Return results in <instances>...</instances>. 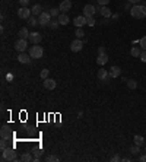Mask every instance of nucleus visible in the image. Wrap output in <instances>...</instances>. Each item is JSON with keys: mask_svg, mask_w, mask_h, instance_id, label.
<instances>
[{"mask_svg": "<svg viewBox=\"0 0 146 162\" xmlns=\"http://www.w3.org/2000/svg\"><path fill=\"white\" fill-rule=\"evenodd\" d=\"M130 15L136 19H143L146 18V6L143 5H133L130 9Z\"/></svg>", "mask_w": 146, "mask_h": 162, "instance_id": "nucleus-1", "label": "nucleus"}, {"mask_svg": "<svg viewBox=\"0 0 146 162\" xmlns=\"http://www.w3.org/2000/svg\"><path fill=\"white\" fill-rule=\"evenodd\" d=\"M2 161H19L18 156H16V152L13 147H6L2 150Z\"/></svg>", "mask_w": 146, "mask_h": 162, "instance_id": "nucleus-2", "label": "nucleus"}, {"mask_svg": "<svg viewBox=\"0 0 146 162\" xmlns=\"http://www.w3.org/2000/svg\"><path fill=\"white\" fill-rule=\"evenodd\" d=\"M29 56H31L32 59H41V57L44 56V50H43V47H40L38 44H35L34 47L29 48Z\"/></svg>", "mask_w": 146, "mask_h": 162, "instance_id": "nucleus-3", "label": "nucleus"}, {"mask_svg": "<svg viewBox=\"0 0 146 162\" xmlns=\"http://www.w3.org/2000/svg\"><path fill=\"white\" fill-rule=\"evenodd\" d=\"M27 48H28V40L19 38V40L15 43V50H16L18 53H25Z\"/></svg>", "mask_w": 146, "mask_h": 162, "instance_id": "nucleus-4", "label": "nucleus"}, {"mask_svg": "<svg viewBox=\"0 0 146 162\" xmlns=\"http://www.w3.org/2000/svg\"><path fill=\"white\" fill-rule=\"evenodd\" d=\"M98 79L101 80V82H104V83H108L110 80H111V76H110V72L108 70H105L104 67H101L99 70H98Z\"/></svg>", "mask_w": 146, "mask_h": 162, "instance_id": "nucleus-5", "label": "nucleus"}, {"mask_svg": "<svg viewBox=\"0 0 146 162\" xmlns=\"http://www.w3.org/2000/svg\"><path fill=\"white\" fill-rule=\"evenodd\" d=\"M51 21V15L50 12H43L40 16H38V24L41 27H48V22Z\"/></svg>", "mask_w": 146, "mask_h": 162, "instance_id": "nucleus-6", "label": "nucleus"}, {"mask_svg": "<svg viewBox=\"0 0 146 162\" xmlns=\"http://www.w3.org/2000/svg\"><path fill=\"white\" fill-rule=\"evenodd\" d=\"M31 15H32V12H31V9H28V8H25V6H22L19 10H18V16L21 18V19H29L31 18Z\"/></svg>", "mask_w": 146, "mask_h": 162, "instance_id": "nucleus-7", "label": "nucleus"}, {"mask_svg": "<svg viewBox=\"0 0 146 162\" xmlns=\"http://www.w3.org/2000/svg\"><path fill=\"white\" fill-rule=\"evenodd\" d=\"M82 48H83V43L80 41V38H76V40L72 41V44H70V50H72L73 53H79Z\"/></svg>", "mask_w": 146, "mask_h": 162, "instance_id": "nucleus-8", "label": "nucleus"}, {"mask_svg": "<svg viewBox=\"0 0 146 162\" xmlns=\"http://www.w3.org/2000/svg\"><path fill=\"white\" fill-rule=\"evenodd\" d=\"M95 13H96V8H95L94 5H86V6L83 8V16L91 18V16H94Z\"/></svg>", "mask_w": 146, "mask_h": 162, "instance_id": "nucleus-9", "label": "nucleus"}, {"mask_svg": "<svg viewBox=\"0 0 146 162\" xmlns=\"http://www.w3.org/2000/svg\"><path fill=\"white\" fill-rule=\"evenodd\" d=\"M28 40H29V43H32V44L35 45V44H40V43H41V40H43V35H41L40 32H31Z\"/></svg>", "mask_w": 146, "mask_h": 162, "instance_id": "nucleus-10", "label": "nucleus"}, {"mask_svg": "<svg viewBox=\"0 0 146 162\" xmlns=\"http://www.w3.org/2000/svg\"><path fill=\"white\" fill-rule=\"evenodd\" d=\"M56 86H57V82H56L54 79H51V78L44 79V88H45V89L53 91V89H56Z\"/></svg>", "mask_w": 146, "mask_h": 162, "instance_id": "nucleus-11", "label": "nucleus"}, {"mask_svg": "<svg viewBox=\"0 0 146 162\" xmlns=\"http://www.w3.org/2000/svg\"><path fill=\"white\" fill-rule=\"evenodd\" d=\"M60 12L61 13H66V12H69L70 9H72V2L70 0H63V2L60 3Z\"/></svg>", "mask_w": 146, "mask_h": 162, "instance_id": "nucleus-12", "label": "nucleus"}, {"mask_svg": "<svg viewBox=\"0 0 146 162\" xmlns=\"http://www.w3.org/2000/svg\"><path fill=\"white\" fill-rule=\"evenodd\" d=\"M31 56L29 54H27V53H19V56H18V60H19V63H22V64H29L31 63Z\"/></svg>", "mask_w": 146, "mask_h": 162, "instance_id": "nucleus-13", "label": "nucleus"}, {"mask_svg": "<svg viewBox=\"0 0 146 162\" xmlns=\"http://www.w3.org/2000/svg\"><path fill=\"white\" fill-rule=\"evenodd\" d=\"M108 72H110L111 79H115V78H118V76L121 75V69H120L118 66H111V69H110Z\"/></svg>", "mask_w": 146, "mask_h": 162, "instance_id": "nucleus-14", "label": "nucleus"}, {"mask_svg": "<svg viewBox=\"0 0 146 162\" xmlns=\"http://www.w3.org/2000/svg\"><path fill=\"white\" fill-rule=\"evenodd\" d=\"M73 24H75L76 28H82L83 25H86V16H78V18H75Z\"/></svg>", "mask_w": 146, "mask_h": 162, "instance_id": "nucleus-15", "label": "nucleus"}, {"mask_svg": "<svg viewBox=\"0 0 146 162\" xmlns=\"http://www.w3.org/2000/svg\"><path fill=\"white\" fill-rule=\"evenodd\" d=\"M0 136H2V139H6V140L10 139L12 133H10V130H9L8 126H3V127H2V130H0Z\"/></svg>", "mask_w": 146, "mask_h": 162, "instance_id": "nucleus-16", "label": "nucleus"}, {"mask_svg": "<svg viewBox=\"0 0 146 162\" xmlns=\"http://www.w3.org/2000/svg\"><path fill=\"white\" fill-rule=\"evenodd\" d=\"M99 13H101V16H104V18H111L112 16V13H111V10L107 8V6H101V10H99Z\"/></svg>", "mask_w": 146, "mask_h": 162, "instance_id": "nucleus-17", "label": "nucleus"}, {"mask_svg": "<svg viewBox=\"0 0 146 162\" xmlns=\"http://www.w3.org/2000/svg\"><path fill=\"white\" fill-rule=\"evenodd\" d=\"M107 61H108V56H107V54H98V57H96V63H98L99 66L107 64Z\"/></svg>", "mask_w": 146, "mask_h": 162, "instance_id": "nucleus-18", "label": "nucleus"}, {"mask_svg": "<svg viewBox=\"0 0 146 162\" xmlns=\"http://www.w3.org/2000/svg\"><path fill=\"white\" fill-rule=\"evenodd\" d=\"M133 140H134V145H137V146H143L145 142H146V139H145L143 136H140V134H136V136L133 137Z\"/></svg>", "mask_w": 146, "mask_h": 162, "instance_id": "nucleus-19", "label": "nucleus"}, {"mask_svg": "<svg viewBox=\"0 0 146 162\" xmlns=\"http://www.w3.org/2000/svg\"><path fill=\"white\" fill-rule=\"evenodd\" d=\"M31 12H32V16H40V15L43 13V8H41V5H35V6L31 9Z\"/></svg>", "mask_w": 146, "mask_h": 162, "instance_id": "nucleus-20", "label": "nucleus"}, {"mask_svg": "<svg viewBox=\"0 0 146 162\" xmlns=\"http://www.w3.org/2000/svg\"><path fill=\"white\" fill-rule=\"evenodd\" d=\"M57 19H59L60 25H67V24H69V16H67V13H60V16H59Z\"/></svg>", "mask_w": 146, "mask_h": 162, "instance_id": "nucleus-21", "label": "nucleus"}, {"mask_svg": "<svg viewBox=\"0 0 146 162\" xmlns=\"http://www.w3.org/2000/svg\"><path fill=\"white\" fill-rule=\"evenodd\" d=\"M29 31H28V28H21L19 29V38H25V40H28L29 38Z\"/></svg>", "mask_w": 146, "mask_h": 162, "instance_id": "nucleus-22", "label": "nucleus"}, {"mask_svg": "<svg viewBox=\"0 0 146 162\" xmlns=\"http://www.w3.org/2000/svg\"><path fill=\"white\" fill-rule=\"evenodd\" d=\"M21 161L22 162H31V161H34V158H32V155L29 152H25V153L21 155Z\"/></svg>", "mask_w": 146, "mask_h": 162, "instance_id": "nucleus-23", "label": "nucleus"}, {"mask_svg": "<svg viewBox=\"0 0 146 162\" xmlns=\"http://www.w3.org/2000/svg\"><path fill=\"white\" fill-rule=\"evenodd\" d=\"M48 27H50L51 29H57V28L60 27V22H59V19H56V18H54V19H51V21L48 22Z\"/></svg>", "mask_w": 146, "mask_h": 162, "instance_id": "nucleus-24", "label": "nucleus"}, {"mask_svg": "<svg viewBox=\"0 0 146 162\" xmlns=\"http://www.w3.org/2000/svg\"><path fill=\"white\" fill-rule=\"evenodd\" d=\"M130 54H131L133 57H140V54H142V50H140L139 47H131V50H130Z\"/></svg>", "mask_w": 146, "mask_h": 162, "instance_id": "nucleus-25", "label": "nucleus"}, {"mask_svg": "<svg viewBox=\"0 0 146 162\" xmlns=\"http://www.w3.org/2000/svg\"><path fill=\"white\" fill-rule=\"evenodd\" d=\"M48 12H50L51 18H59V16H60V13H61V12H60V9H50Z\"/></svg>", "mask_w": 146, "mask_h": 162, "instance_id": "nucleus-26", "label": "nucleus"}, {"mask_svg": "<svg viewBox=\"0 0 146 162\" xmlns=\"http://www.w3.org/2000/svg\"><path fill=\"white\" fill-rule=\"evenodd\" d=\"M127 86H129L130 89H136V88H137V82H136L134 79H129V80H127Z\"/></svg>", "mask_w": 146, "mask_h": 162, "instance_id": "nucleus-27", "label": "nucleus"}, {"mask_svg": "<svg viewBox=\"0 0 146 162\" xmlns=\"http://www.w3.org/2000/svg\"><path fill=\"white\" fill-rule=\"evenodd\" d=\"M44 161H45V162H59L60 159H59L56 155H48V156H47Z\"/></svg>", "mask_w": 146, "mask_h": 162, "instance_id": "nucleus-28", "label": "nucleus"}, {"mask_svg": "<svg viewBox=\"0 0 146 162\" xmlns=\"http://www.w3.org/2000/svg\"><path fill=\"white\" fill-rule=\"evenodd\" d=\"M28 25H29V27H37V25H40V24H38V19H35L34 16H31V18L28 19Z\"/></svg>", "mask_w": 146, "mask_h": 162, "instance_id": "nucleus-29", "label": "nucleus"}, {"mask_svg": "<svg viewBox=\"0 0 146 162\" xmlns=\"http://www.w3.org/2000/svg\"><path fill=\"white\" fill-rule=\"evenodd\" d=\"M139 152H140V146L134 145V146L130 147V153H131V155H139Z\"/></svg>", "mask_w": 146, "mask_h": 162, "instance_id": "nucleus-30", "label": "nucleus"}, {"mask_svg": "<svg viewBox=\"0 0 146 162\" xmlns=\"http://www.w3.org/2000/svg\"><path fill=\"white\" fill-rule=\"evenodd\" d=\"M139 44H140V48H142V50H146V35L139 40Z\"/></svg>", "mask_w": 146, "mask_h": 162, "instance_id": "nucleus-31", "label": "nucleus"}, {"mask_svg": "<svg viewBox=\"0 0 146 162\" xmlns=\"http://www.w3.org/2000/svg\"><path fill=\"white\" fill-rule=\"evenodd\" d=\"M48 75H50V70H47V69L41 70V73H40V76H41V79H43V80H44V79H47V78H48Z\"/></svg>", "mask_w": 146, "mask_h": 162, "instance_id": "nucleus-32", "label": "nucleus"}, {"mask_svg": "<svg viewBox=\"0 0 146 162\" xmlns=\"http://www.w3.org/2000/svg\"><path fill=\"white\" fill-rule=\"evenodd\" d=\"M75 35H76V38H82V37L85 35V32H83V29H82V28H78V29H76V32H75Z\"/></svg>", "mask_w": 146, "mask_h": 162, "instance_id": "nucleus-33", "label": "nucleus"}, {"mask_svg": "<svg viewBox=\"0 0 146 162\" xmlns=\"http://www.w3.org/2000/svg\"><path fill=\"white\" fill-rule=\"evenodd\" d=\"M86 25H89V27H94V25H95V18H94V16H91V18H86Z\"/></svg>", "mask_w": 146, "mask_h": 162, "instance_id": "nucleus-34", "label": "nucleus"}, {"mask_svg": "<svg viewBox=\"0 0 146 162\" xmlns=\"http://www.w3.org/2000/svg\"><path fill=\"white\" fill-rule=\"evenodd\" d=\"M6 147H8V140H6V139H2V142H0V149L3 150V149H6Z\"/></svg>", "mask_w": 146, "mask_h": 162, "instance_id": "nucleus-35", "label": "nucleus"}, {"mask_svg": "<svg viewBox=\"0 0 146 162\" xmlns=\"http://www.w3.org/2000/svg\"><path fill=\"white\" fill-rule=\"evenodd\" d=\"M139 59H140L143 63H146V50H143V51H142V54H140V57H139Z\"/></svg>", "mask_w": 146, "mask_h": 162, "instance_id": "nucleus-36", "label": "nucleus"}, {"mask_svg": "<svg viewBox=\"0 0 146 162\" xmlns=\"http://www.w3.org/2000/svg\"><path fill=\"white\" fill-rule=\"evenodd\" d=\"M98 3H99V6H107L110 3V0H98Z\"/></svg>", "mask_w": 146, "mask_h": 162, "instance_id": "nucleus-37", "label": "nucleus"}, {"mask_svg": "<svg viewBox=\"0 0 146 162\" xmlns=\"http://www.w3.org/2000/svg\"><path fill=\"white\" fill-rule=\"evenodd\" d=\"M19 3H21V6L28 8V5H29V0H19Z\"/></svg>", "mask_w": 146, "mask_h": 162, "instance_id": "nucleus-38", "label": "nucleus"}, {"mask_svg": "<svg viewBox=\"0 0 146 162\" xmlns=\"http://www.w3.org/2000/svg\"><path fill=\"white\" fill-rule=\"evenodd\" d=\"M111 161H112V162H118V161H121V158H120L117 153H114V156L111 158Z\"/></svg>", "mask_w": 146, "mask_h": 162, "instance_id": "nucleus-39", "label": "nucleus"}, {"mask_svg": "<svg viewBox=\"0 0 146 162\" xmlns=\"http://www.w3.org/2000/svg\"><path fill=\"white\" fill-rule=\"evenodd\" d=\"M98 54H105V47H99L98 48Z\"/></svg>", "mask_w": 146, "mask_h": 162, "instance_id": "nucleus-40", "label": "nucleus"}, {"mask_svg": "<svg viewBox=\"0 0 146 162\" xmlns=\"http://www.w3.org/2000/svg\"><path fill=\"white\" fill-rule=\"evenodd\" d=\"M139 161H140V162H146V153H145V155H142V156L139 158Z\"/></svg>", "mask_w": 146, "mask_h": 162, "instance_id": "nucleus-41", "label": "nucleus"}, {"mask_svg": "<svg viewBox=\"0 0 146 162\" xmlns=\"http://www.w3.org/2000/svg\"><path fill=\"white\" fill-rule=\"evenodd\" d=\"M127 2H130L131 5H139V2H140V0H127Z\"/></svg>", "mask_w": 146, "mask_h": 162, "instance_id": "nucleus-42", "label": "nucleus"}, {"mask_svg": "<svg viewBox=\"0 0 146 162\" xmlns=\"http://www.w3.org/2000/svg\"><path fill=\"white\" fill-rule=\"evenodd\" d=\"M41 153H43L41 150H35V152H34V155H35V156H38V158L41 156Z\"/></svg>", "mask_w": 146, "mask_h": 162, "instance_id": "nucleus-43", "label": "nucleus"}, {"mask_svg": "<svg viewBox=\"0 0 146 162\" xmlns=\"http://www.w3.org/2000/svg\"><path fill=\"white\" fill-rule=\"evenodd\" d=\"M121 161H124V162H130V158H129V156H124V158H121Z\"/></svg>", "mask_w": 146, "mask_h": 162, "instance_id": "nucleus-44", "label": "nucleus"}, {"mask_svg": "<svg viewBox=\"0 0 146 162\" xmlns=\"http://www.w3.org/2000/svg\"><path fill=\"white\" fill-rule=\"evenodd\" d=\"M130 5H131V3L129 2V3H126V5H124V8H126V9H131V6H130Z\"/></svg>", "mask_w": 146, "mask_h": 162, "instance_id": "nucleus-45", "label": "nucleus"}, {"mask_svg": "<svg viewBox=\"0 0 146 162\" xmlns=\"http://www.w3.org/2000/svg\"><path fill=\"white\" fill-rule=\"evenodd\" d=\"M145 152H146V147H145Z\"/></svg>", "mask_w": 146, "mask_h": 162, "instance_id": "nucleus-46", "label": "nucleus"}, {"mask_svg": "<svg viewBox=\"0 0 146 162\" xmlns=\"http://www.w3.org/2000/svg\"><path fill=\"white\" fill-rule=\"evenodd\" d=\"M145 6H146V2H145Z\"/></svg>", "mask_w": 146, "mask_h": 162, "instance_id": "nucleus-47", "label": "nucleus"}]
</instances>
